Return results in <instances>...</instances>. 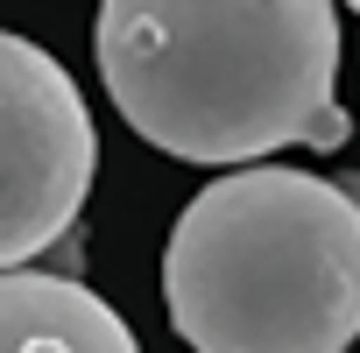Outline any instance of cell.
Listing matches in <instances>:
<instances>
[{"mask_svg": "<svg viewBox=\"0 0 360 353\" xmlns=\"http://www.w3.org/2000/svg\"><path fill=\"white\" fill-rule=\"evenodd\" d=\"M92 50L120 120L162 155L248 169L353 134L332 0H99Z\"/></svg>", "mask_w": 360, "mask_h": 353, "instance_id": "1", "label": "cell"}, {"mask_svg": "<svg viewBox=\"0 0 360 353\" xmlns=\"http://www.w3.org/2000/svg\"><path fill=\"white\" fill-rule=\"evenodd\" d=\"M162 304L198 353H346L360 339V176L248 162L176 212Z\"/></svg>", "mask_w": 360, "mask_h": 353, "instance_id": "2", "label": "cell"}, {"mask_svg": "<svg viewBox=\"0 0 360 353\" xmlns=\"http://www.w3.org/2000/svg\"><path fill=\"white\" fill-rule=\"evenodd\" d=\"M346 8H353V15H360V0H346Z\"/></svg>", "mask_w": 360, "mask_h": 353, "instance_id": "5", "label": "cell"}, {"mask_svg": "<svg viewBox=\"0 0 360 353\" xmlns=\"http://www.w3.org/2000/svg\"><path fill=\"white\" fill-rule=\"evenodd\" d=\"M0 353H141L106 297L71 276L0 269Z\"/></svg>", "mask_w": 360, "mask_h": 353, "instance_id": "4", "label": "cell"}, {"mask_svg": "<svg viewBox=\"0 0 360 353\" xmlns=\"http://www.w3.org/2000/svg\"><path fill=\"white\" fill-rule=\"evenodd\" d=\"M99 169V134L71 71L0 29V269H29L71 233Z\"/></svg>", "mask_w": 360, "mask_h": 353, "instance_id": "3", "label": "cell"}]
</instances>
